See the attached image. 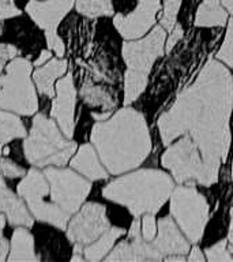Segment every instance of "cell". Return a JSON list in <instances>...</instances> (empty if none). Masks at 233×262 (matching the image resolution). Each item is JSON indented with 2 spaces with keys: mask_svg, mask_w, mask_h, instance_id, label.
<instances>
[{
  "mask_svg": "<svg viewBox=\"0 0 233 262\" xmlns=\"http://www.w3.org/2000/svg\"><path fill=\"white\" fill-rule=\"evenodd\" d=\"M183 34L184 32L183 28H181V25H175V28L171 30V36L168 38V44L167 47H165V51H167V52H171L172 48L179 42V40L183 37Z\"/></svg>",
  "mask_w": 233,
  "mask_h": 262,
  "instance_id": "cell-34",
  "label": "cell"
},
{
  "mask_svg": "<svg viewBox=\"0 0 233 262\" xmlns=\"http://www.w3.org/2000/svg\"><path fill=\"white\" fill-rule=\"evenodd\" d=\"M7 261H38L34 250V237L28 227H18L10 242Z\"/></svg>",
  "mask_w": 233,
  "mask_h": 262,
  "instance_id": "cell-20",
  "label": "cell"
},
{
  "mask_svg": "<svg viewBox=\"0 0 233 262\" xmlns=\"http://www.w3.org/2000/svg\"><path fill=\"white\" fill-rule=\"evenodd\" d=\"M153 245L158 249L162 255H173L180 254L183 255L190 250V245L185 237L180 233L171 217H162L158 221V235Z\"/></svg>",
  "mask_w": 233,
  "mask_h": 262,
  "instance_id": "cell-18",
  "label": "cell"
},
{
  "mask_svg": "<svg viewBox=\"0 0 233 262\" xmlns=\"http://www.w3.org/2000/svg\"><path fill=\"white\" fill-rule=\"evenodd\" d=\"M106 261H159L162 254L153 243L142 236V228L138 217H135L130 228L128 239L119 243L113 251L105 258Z\"/></svg>",
  "mask_w": 233,
  "mask_h": 262,
  "instance_id": "cell-13",
  "label": "cell"
},
{
  "mask_svg": "<svg viewBox=\"0 0 233 262\" xmlns=\"http://www.w3.org/2000/svg\"><path fill=\"white\" fill-rule=\"evenodd\" d=\"M69 165L89 180H100L108 178V171L102 167L101 159L91 143L82 145L74 155V157H71Z\"/></svg>",
  "mask_w": 233,
  "mask_h": 262,
  "instance_id": "cell-19",
  "label": "cell"
},
{
  "mask_svg": "<svg viewBox=\"0 0 233 262\" xmlns=\"http://www.w3.org/2000/svg\"><path fill=\"white\" fill-rule=\"evenodd\" d=\"M109 228L110 224L105 206L97 202H87L82 205L73 217H69L65 232L67 239L73 245L85 247L93 243Z\"/></svg>",
  "mask_w": 233,
  "mask_h": 262,
  "instance_id": "cell-11",
  "label": "cell"
},
{
  "mask_svg": "<svg viewBox=\"0 0 233 262\" xmlns=\"http://www.w3.org/2000/svg\"><path fill=\"white\" fill-rule=\"evenodd\" d=\"M229 253L233 255V208L230 210V227H229Z\"/></svg>",
  "mask_w": 233,
  "mask_h": 262,
  "instance_id": "cell-38",
  "label": "cell"
},
{
  "mask_svg": "<svg viewBox=\"0 0 233 262\" xmlns=\"http://www.w3.org/2000/svg\"><path fill=\"white\" fill-rule=\"evenodd\" d=\"M75 106H77V90L74 86L71 73L57 79L55 85V97L52 98L51 118L60 127L67 138H73L75 130Z\"/></svg>",
  "mask_w": 233,
  "mask_h": 262,
  "instance_id": "cell-12",
  "label": "cell"
},
{
  "mask_svg": "<svg viewBox=\"0 0 233 262\" xmlns=\"http://www.w3.org/2000/svg\"><path fill=\"white\" fill-rule=\"evenodd\" d=\"M28 131L24 122L20 120L19 115L10 111L0 110V155L3 153L4 147L8 142L14 139L26 138Z\"/></svg>",
  "mask_w": 233,
  "mask_h": 262,
  "instance_id": "cell-21",
  "label": "cell"
},
{
  "mask_svg": "<svg viewBox=\"0 0 233 262\" xmlns=\"http://www.w3.org/2000/svg\"><path fill=\"white\" fill-rule=\"evenodd\" d=\"M44 175L49 183L51 200L64 210L67 214L73 216L79 210L91 190V183L85 176L79 175L75 169L63 167L44 168Z\"/></svg>",
  "mask_w": 233,
  "mask_h": 262,
  "instance_id": "cell-9",
  "label": "cell"
},
{
  "mask_svg": "<svg viewBox=\"0 0 233 262\" xmlns=\"http://www.w3.org/2000/svg\"><path fill=\"white\" fill-rule=\"evenodd\" d=\"M74 4L75 0H30L26 4V12L45 33H56Z\"/></svg>",
  "mask_w": 233,
  "mask_h": 262,
  "instance_id": "cell-15",
  "label": "cell"
},
{
  "mask_svg": "<svg viewBox=\"0 0 233 262\" xmlns=\"http://www.w3.org/2000/svg\"><path fill=\"white\" fill-rule=\"evenodd\" d=\"M77 11L87 18H98L113 14L110 0H75Z\"/></svg>",
  "mask_w": 233,
  "mask_h": 262,
  "instance_id": "cell-25",
  "label": "cell"
},
{
  "mask_svg": "<svg viewBox=\"0 0 233 262\" xmlns=\"http://www.w3.org/2000/svg\"><path fill=\"white\" fill-rule=\"evenodd\" d=\"M33 64L20 56L12 57L0 75V110L22 116L38 111V97L33 81Z\"/></svg>",
  "mask_w": 233,
  "mask_h": 262,
  "instance_id": "cell-6",
  "label": "cell"
},
{
  "mask_svg": "<svg viewBox=\"0 0 233 262\" xmlns=\"http://www.w3.org/2000/svg\"><path fill=\"white\" fill-rule=\"evenodd\" d=\"M82 100L90 106L101 111L108 115L114 108V100L108 92L101 86H97L91 82H85L81 89Z\"/></svg>",
  "mask_w": 233,
  "mask_h": 262,
  "instance_id": "cell-24",
  "label": "cell"
},
{
  "mask_svg": "<svg viewBox=\"0 0 233 262\" xmlns=\"http://www.w3.org/2000/svg\"><path fill=\"white\" fill-rule=\"evenodd\" d=\"M162 165L172 172L177 183H199L208 187L207 172L196 143L190 135L168 147L162 155Z\"/></svg>",
  "mask_w": 233,
  "mask_h": 262,
  "instance_id": "cell-10",
  "label": "cell"
},
{
  "mask_svg": "<svg viewBox=\"0 0 233 262\" xmlns=\"http://www.w3.org/2000/svg\"><path fill=\"white\" fill-rule=\"evenodd\" d=\"M142 236L143 239H146L147 242L153 241L157 232V224H155V219L153 216V213H146L143 216L142 220Z\"/></svg>",
  "mask_w": 233,
  "mask_h": 262,
  "instance_id": "cell-32",
  "label": "cell"
},
{
  "mask_svg": "<svg viewBox=\"0 0 233 262\" xmlns=\"http://www.w3.org/2000/svg\"><path fill=\"white\" fill-rule=\"evenodd\" d=\"M222 4L228 8V11H230L233 14V0H222Z\"/></svg>",
  "mask_w": 233,
  "mask_h": 262,
  "instance_id": "cell-39",
  "label": "cell"
},
{
  "mask_svg": "<svg viewBox=\"0 0 233 262\" xmlns=\"http://www.w3.org/2000/svg\"><path fill=\"white\" fill-rule=\"evenodd\" d=\"M167 30L157 26L142 40L126 42L123 45V59L127 63L126 81H124V104L128 105L143 93L147 86V77L151 66L165 51Z\"/></svg>",
  "mask_w": 233,
  "mask_h": 262,
  "instance_id": "cell-5",
  "label": "cell"
},
{
  "mask_svg": "<svg viewBox=\"0 0 233 262\" xmlns=\"http://www.w3.org/2000/svg\"><path fill=\"white\" fill-rule=\"evenodd\" d=\"M158 11L159 0H139L134 11L128 15L118 14L113 24L124 38L134 40L143 36L153 26Z\"/></svg>",
  "mask_w": 233,
  "mask_h": 262,
  "instance_id": "cell-14",
  "label": "cell"
},
{
  "mask_svg": "<svg viewBox=\"0 0 233 262\" xmlns=\"http://www.w3.org/2000/svg\"><path fill=\"white\" fill-rule=\"evenodd\" d=\"M173 191V182L158 169H141L112 180L102 188V196L126 206L134 217L157 213Z\"/></svg>",
  "mask_w": 233,
  "mask_h": 262,
  "instance_id": "cell-3",
  "label": "cell"
},
{
  "mask_svg": "<svg viewBox=\"0 0 233 262\" xmlns=\"http://www.w3.org/2000/svg\"><path fill=\"white\" fill-rule=\"evenodd\" d=\"M6 223H7V217L4 213H0V231L6 227Z\"/></svg>",
  "mask_w": 233,
  "mask_h": 262,
  "instance_id": "cell-40",
  "label": "cell"
},
{
  "mask_svg": "<svg viewBox=\"0 0 233 262\" xmlns=\"http://www.w3.org/2000/svg\"><path fill=\"white\" fill-rule=\"evenodd\" d=\"M67 69L68 61L63 57H53L45 64L36 67L32 77L38 93L49 98L55 97V85L57 79L67 74Z\"/></svg>",
  "mask_w": 233,
  "mask_h": 262,
  "instance_id": "cell-17",
  "label": "cell"
},
{
  "mask_svg": "<svg viewBox=\"0 0 233 262\" xmlns=\"http://www.w3.org/2000/svg\"><path fill=\"white\" fill-rule=\"evenodd\" d=\"M90 141L112 175L139 167L151 151L150 131L145 116L132 108H123L105 122L96 123Z\"/></svg>",
  "mask_w": 233,
  "mask_h": 262,
  "instance_id": "cell-2",
  "label": "cell"
},
{
  "mask_svg": "<svg viewBox=\"0 0 233 262\" xmlns=\"http://www.w3.org/2000/svg\"><path fill=\"white\" fill-rule=\"evenodd\" d=\"M171 212L185 236L196 243L208 220V204L194 186H179L172 194Z\"/></svg>",
  "mask_w": 233,
  "mask_h": 262,
  "instance_id": "cell-8",
  "label": "cell"
},
{
  "mask_svg": "<svg viewBox=\"0 0 233 262\" xmlns=\"http://www.w3.org/2000/svg\"><path fill=\"white\" fill-rule=\"evenodd\" d=\"M232 179H233V163H232Z\"/></svg>",
  "mask_w": 233,
  "mask_h": 262,
  "instance_id": "cell-41",
  "label": "cell"
},
{
  "mask_svg": "<svg viewBox=\"0 0 233 262\" xmlns=\"http://www.w3.org/2000/svg\"><path fill=\"white\" fill-rule=\"evenodd\" d=\"M0 33H2V20H0ZM15 56H18V49L14 45L0 42V75L3 73L6 64Z\"/></svg>",
  "mask_w": 233,
  "mask_h": 262,
  "instance_id": "cell-31",
  "label": "cell"
},
{
  "mask_svg": "<svg viewBox=\"0 0 233 262\" xmlns=\"http://www.w3.org/2000/svg\"><path fill=\"white\" fill-rule=\"evenodd\" d=\"M18 195L22 196L33 217L38 221L51 224L59 229H65L69 221V214L61 210L49 194V183L44 172L37 167L30 168L16 186Z\"/></svg>",
  "mask_w": 233,
  "mask_h": 262,
  "instance_id": "cell-7",
  "label": "cell"
},
{
  "mask_svg": "<svg viewBox=\"0 0 233 262\" xmlns=\"http://www.w3.org/2000/svg\"><path fill=\"white\" fill-rule=\"evenodd\" d=\"M181 6V0H167L164 7L162 16H161V26L167 32H171L176 25V16Z\"/></svg>",
  "mask_w": 233,
  "mask_h": 262,
  "instance_id": "cell-26",
  "label": "cell"
},
{
  "mask_svg": "<svg viewBox=\"0 0 233 262\" xmlns=\"http://www.w3.org/2000/svg\"><path fill=\"white\" fill-rule=\"evenodd\" d=\"M45 40L48 44V49H51L52 52H55L57 57H64L65 47L60 36L56 33H45Z\"/></svg>",
  "mask_w": 233,
  "mask_h": 262,
  "instance_id": "cell-30",
  "label": "cell"
},
{
  "mask_svg": "<svg viewBox=\"0 0 233 262\" xmlns=\"http://www.w3.org/2000/svg\"><path fill=\"white\" fill-rule=\"evenodd\" d=\"M188 261H192V262H203L204 261V257L203 254L200 253L199 247H194L190 254V257H188Z\"/></svg>",
  "mask_w": 233,
  "mask_h": 262,
  "instance_id": "cell-37",
  "label": "cell"
},
{
  "mask_svg": "<svg viewBox=\"0 0 233 262\" xmlns=\"http://www.w3.org/2000/svg\"><path fill=\"white\" fill-rule=\"evenodd\" d=\"M217 57L224 61L225 64H228L230 69H233V18L229 20L226 37H225L224 44L217 53Z\"/></svg>",
  "mask_w": 233,
  "mask_h": 262,
  "instance_id": "cell-27",
  "label": "cell"
},
{
  "mask_svg": "<svg viewBox=\"0 0 233 262\" xmlns=\"http://www.w3.org/2000/svg\"><path fill=\"white\" fill-rule=\"evenodd\" d=\"M206 257L208 261L213 262H224V261H233V255L229 254L226 250V242L221 241L216 243L212 247L206 250Z\"/></svg>",
  "mask_w": 233,
  "mask_h": 262,
  "instance_id": "cell-28",
  "label": "cell"
},
{
  "mask_svg": "<svg viewBox=\"0 0 233 262\" xmlns=\"http://www.w3.org/2000/svg\"><path fill=\"white\" fill-rule=\"evenodd\" d=\"M124 233V229L119 227H110L93 243L83 247V257L87 261H100L109 253L119 237Z\"/></svg>",
  "mask_w": 233,
  "mask_h": 262,
  "instance_id": "cell-22",
  "label": "cell"
},
{
  "mask_svg": "<svg viewBox=\"0 0 233 262\" xmlns=\"http://www.w3.org/2000/svg\"><path fill=\"white\" fill-rule=\"evenodd\" d=\"M26 169L20 167L15 161L10 159H0V173L3 178H10V179H16V178H24L26 175Z\"/></svg>",
  "mask_w": 233,
  "mask_h": 262,
  "instance_id": "cell-29",
  "label": "cell"
},
{
  "mask_svg": "<svg viewBox=\"0 0 233 262\" xmlns=\"http://www.w3.org/2000/svg\"><path fill=\"white\" fill-rule=\"evenodd\" d=\"M0 213H4L8 223L15 227L30 228L34 224V217L29 210L28 205L25 204L22 196H18L7 187L2 173H0Z\"/></svg>",
  "mask_w": 233,
  "mask_h": 262,
  "instance_id": "cell-16",
  "label": "cell"
},
{
  "mask_svg": "<svg viewBox=\"0 0 233 262\" xmlns=\"http://www.w3.org/2000/svg\"><path fill=\"white\" fill-rule=\"evenodd\" d=\"M20 15V10L16 7L14 0H0V20L10 19Z\"/></svg>",
  "mask_w": 233,
  "mask_h": 262,
  "instance_id": "cell-33",
  "label": "cell"
},
{
  "mask_svg": "<svg viewBox=\"0 0 233 262\" xmlns=\"http://www.w3.org/2000/svg\"><path fill=\"white\" fill-rule=\"evenodd\" d=\"M232 106V74L218 61L208 60L195 82L158 119L164 145H171L180 135L191 137L203 159L210 186L218 180L220 165L228 156Z\"/></svg>",
  "mask_w": 233,
  "mask_h": 262,
  "instance_id": "cell-1",
  "label": "cell"
},
{
  "mask_svg": "<svg viewBox=\"0 0 233 262\" xmlns=\"http://www.w3.org/2000/svg\"><path fill=\"white\" fill-rule=\"evenodd\" d=\"M221 0H203L195 15V25L200 28H214L224 26L228 15L224 8L221 7Z\"/></svg>",
  "mask_w": 233,
  "mask_h": 262,
  "instance_id": "cell-23",
  "label": "cell"
},
{
  "mask_svg": "<svg viewBox=\"0 0 233 262\" xmlns=\"http://www.w3.org/2000/svg\"><path fill=\"white\" fill-rule=\"evenodd\" d=\"M10 253V242L3 236V233L0 231V261H6Z\"/></svg>",
  "mask_w": 233,
  "mask_h": 262,
  "instance_id": "cell-35",
  "label": "cell"
},
{
  "mask_svg": "<svg viewBox=\"0 0 233 262\" xmlns=\"http://www.w3.org/2000/svg\"><path fill=\"white\" fill-rule=\"evenodd\" d=\"M77 143L67 138L52 118L37 114L24 141V153L33 167H64L75 155Z\"/></svg>",
  "mask_w": 233,
  "mask_h": 262,
  "instance_id": "cell-4",
  "label": "cell"
},
{
  "mask_svg": "<svg viewBox=\"0 0 233 262\" xmlns=\"http://www.w3.org/2000/svg\"><path fill=\"white\" fill-rule=\"evenodd\" d=\"M52 59V51L51 49H45V51H41L37 60L33 63V67H40V66L45 64L46 61Z\"/></svg>",
  "mask_w": 233,
  "mask_h": 262,
  "instance_id": "cell-36",
  "label": "cell"
}]
</instances>
